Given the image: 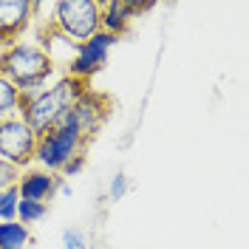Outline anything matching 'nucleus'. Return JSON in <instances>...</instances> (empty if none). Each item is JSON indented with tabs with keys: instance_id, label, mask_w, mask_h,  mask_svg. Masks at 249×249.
<instances>
[{
	"instance_id": "obj_11",
	"label": "nucleus",
	"mask_w": 249,
	"mask_h": 249,
	"mask_svg": "<svg viewBox=\"0 0 249 249\" xmlns=\"http://www.w3.org/2000/svg\"><path fill=\"white\" fill-rule=\"evenodd\" d=\"M29 241V227H23L20 221H0V249H26Z\"/></svg>"
},
{
	"instance_id": "obj_16",
	"label": "nucleus",
	"mask_w": 249,
	"mask_h": 249,
	"mask_svg": "<svg viewBox=\"0 0 249 249\" xmlns=\"http://www.w3.org/2000/svg\"><path fill=\"white\" fill-rule=\"evenodd\" d=\"M124 193H127V176H124V173H116V176H113V181H110L108 198H110V201H122Z\"/></svg>"
},
{
	"instance_id": "obj_7",
	"label": "nucleus",
	"mask_w": 249,
	"mask_h": 249,
	"mask_svg": "<svg viewBox=\"0 0 249 249\" xmlns=\"http://www.w3.org/2000/svg\"><path fill=\"white\" fill-rule=\"evenodd\" d=\"M71 113H74V124H77L79 136L85 142H91L96 133H99V127L105 124L110 113V99L105 93L93 91L91 85L85 88V91L79 93V99L71 105Z\"/></svg>"
},
{
	"instance_id": "obj_13",
	"label": "nucleus",
	"mask_w": 249,
	"mask_h": 249,
	"mask_svg": "<svg viewBox=\"0 0 249 249\" xmlns=\"http://www.w3.org/2000/svg\"><path fill=\"white\" fill-rule=\"evenodd\" d=\"M48 215V204L43 201H17V221L23 224V227H29V224H37V221H43Z\"/></svg>"
},
{
	"instance_id": "obj_19",
	"label": "nucleus",
	"mask_w": 249,
	"mask_h": 249,
	"mask_svg": "<svg viewBox=\"0 0 249 249\" xmlns=\"http://www.w3.org/2000/svg\"><path fill=\"white\" fill-rule=\"evenodd\" d=\"M93 249H96V247H93Z\"/></svg>"
},
{
	"instance_id": "obj_6",
	"label": "nucleus",
	"mask_w": 249,
	"mask_h": 249,
	"mask_svg": "<svg viewBox=\"0 0 249 249\" xmlns=\"http://www.w3.org/2000/svg\"><path fill=\"white\" fill-rule=\"evenodd\" d=\"M113 43H119V37H113L108 31H96L91 40L79 43L74 48V57L65 62V77H74L79 82H88V79L105 65L108 60V51Z\"/></svg>"
},
{
	"instance_id": "obj_8",
	"label": "nucleus",
	"mask_w": 249,
	"mask_h": 249,
	"mask_svg": "<svg viewBox=\"0 0 249 249\" xmlns=\"http://www.w3.org/2000/svg\"><path fill=\"white\" fill-rule=\"evenodd\" d=\"M37 3L31 0H0V43H17L20 34L31 26Z\"/></svg>"
},
{
	"instance_id": "obj_15",
	"label": "nucleus",
	"mask_w": 249,
	"mask_h": 249,
	"mask_svg": "<svg viewBox=\"0 0 249 249\" xmlns=\"http://www.w3.org/2000/svg\"><path fill=\"white\" fill-rule=\"evenodd\" d=\"M20 173H23L20 167H15V164H9V161L0 159V190H12V187H17Z\"/></svg>"
},
{
	"instance_id": "obj_2",
	"label": "nucleus",
	"mask_w": 249,
	"mask_h": 249,
	"mask_svg": "<svg viewBox=\"0 0 249 249\" xmlns=\"http://www.w3.org/2000/svg\"><path fill=\"white\" fill-rule=\"evenodd\" d=\"M0 74L12 79L20 93L40 91L46 85V79L54 74V60L48 54V48L37 43H9L0 54Z\"/></svg>"
},
{
	"instance_id": "obj_14",
	"label": "nucleus",
	"mask_w": 249,
	"mask_h": 249,
	"mask_svg": "<svg viewBox=\"0 0 249 249\" xmlns=\"http://www.w3.org/2000/svg\"><path fill=\"white\" fill-rule=\"evenodd\" d=\"M17 190H0V221H17Z\"/></svg>"
},
{
	"instance_id": "obj_12",
	"label": "nucleus",
	"mask_w": 249,
	"mask_h": 249,
	"mask_svg": "<svg viewBox=\"0 0 249 249\" xmlns=\"http://www.w3.org/2000/svg\"><path fill=\"white\" fill-rule=\"evenodd\" d=\"M20 99H23V93L17 91V85L0 74V119L17 116L20 113Z\"/></svg>"
},
{
	"instance_id": "obj_10",
	"label": "nucleus",
	"mask_w": 249,
	"mask_h": 249,
	"mask_svg": "<svg viewBox=\"0 0 249 249\" xmlns=\"http://www.w3.org/2000/svg\"><path fill=\"white\" fill-rule=\"evenodd\" d=\"M150 3H130V0H105L102 3V31H108L113 37H122L130 29V23L147 12Z\"/></svg>"
},
{
	"instance_id": "obj_9",
	"label": "nucleus",
	"mask_w": 249,
	"mask_h": 249,
	"mask_svg": "<svg viewBox=\"0 0 249 249\" xmlns=\"http://www.w3.org/2000/svg\"><path fill=\"white\" fill-rule=\"evenodd\" d=\"M60 181H62V176H57V173L40 170V167H29V170L20 173L15 190H17V196H20L23 201H43V204H48L51 201V196L57 193Z\"/></svg>"
},
{
	"instance_id": "obj_4",
	"label": "nucleus",
	"mask_w": 249,
	"mask_h": 249,
	"mask_svg": "<svg viewBox=\"0 0 249 249\" xmlns=\"http://www.w3.org/2000/svg\"><path fill=\"white\" fill-rule=\"evenodd\" d=\"M85 147H88V142L77 133V127H60V124H54L43 136H37L34 161L40 164V170H48V173L60 176L62 167L74 156L85 153Z\"/></svg>"
},
{
	"instance_id": "obj_3",
	"label": "nucleus",
	"mask_w": 249,
	"mask_h": 249,
	"mask_svg": "<svg viewBox=\"0 0 249 249\" xmlns=\"http://www.w3.org/2000/svg\"><path fill=\"white\" fill-rule=\"evenodd\" d=\"M51 9V29L74 46L102 31V0H60Z\"/></svg>"
},
{
	"instance_id": "obj_18",
	"label": "nucleus",
	"mask_w": 249,
	"mask_h": 249,
	"mask_svg": "<svg viewBox=\"0 0 249 249\" xmlns=\"http://www.w3.org/2000/svg\"><path fill=\"white\" fill-rule=\"evenodd\" d=\"M82 167H85V153H79V156H74V159H71V161H68V164H65V167H62V178H71V176H77L79 170H82Z\"/></svg>"
},
{
	"instance_id": "obj_17",
	"label": "nucleus",
	"mask_w": 249,
	"mask_h": 249,
	"mask_svg": "<svg viewBox=\"0 0 249 249\" xmlns=\"http://www.w3.org/2000/svg\"><path fill=\"white\" fill-rule=\"evenodd\" d=\"M62 247L65 249H85L88 244H85V238H82L79 230H65L62 232Z\"/></svg>"
},
{
	"instance_id": "obj_1",
	"label": "nucleus",
	"mask_w": 249,
	"mask_h": 249,
	"mask_svg": "<svg viewBox=\"0 0 249 249\" xmlns=\"http://www.w3.org/2000/svg\"><path fill=\"white\" fill-rule=\"evenodd\" d=\"M85 88H88V82H79L74 77H62L51 88H40V91L23 93L20 113L17 116H23L31 130L37 136H43L46 130H51L57 124V119H60L62 113L77 102L79 93L85 91Z\"/></svg>"
},
{
	"instance_id": "obj_5",
	"label": "nucleus",
	"mask_w": 249,
	"mask_h": 249,
	"mask_svg": "<svg viewBox=\"0 0 249 249\" xmlns=\"http://www.w3.org/2000/svg\"><path fill=\"white\" fill-rule=\"evenodd\" d=\"M34 147H37V133L31 130L23 116H9L0 119V159L15 164L20 170H29L34 161Z\"/></svg>"
}]
</instances>
